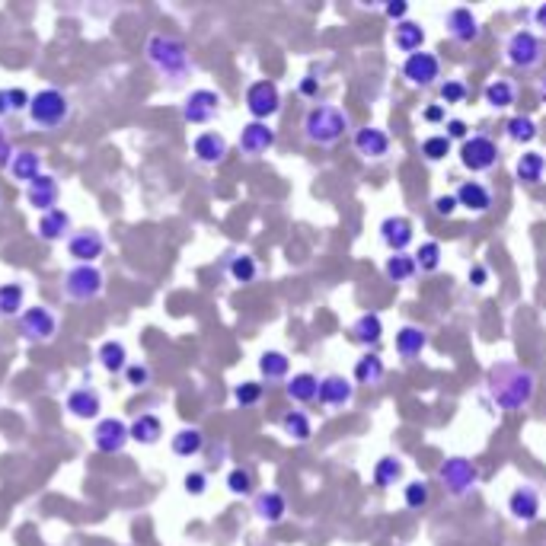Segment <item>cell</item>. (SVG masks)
Returning a JSON list of instances; mask_svg holds the SVG:
<instances>
[{
    "instance_id": "cell-1",
    "label": "cell",
    "mask_w": 546,
    "mask_h": 546,
    "mask_svg": "<svg viewBox=\"0 0 546 546\" xmlns=\"http://www.w3.org/2000/svg\"><path fill=\"white\" fill-rule=\"evenodd\" d=\"M485 396L505 412L527 410L537 396V374L515 361H499L485 374Z\"/></svg>"
},
{
    "instance_id": "cell-2",
    "label": "cell",
    "mask_w": 546,
    "mask_h": 546,
    "mask_svg": "<svg viewBox=\"0 0 546 546\" xmlns=\"http://www.w3.org/2000/svg\"><path fill=\"white\" fill-rule=\"evenodd\" d=\"M145 58L170 87H182L192 77V68H195V64H192L189 46L176 36H163V32L147 36Z\"/></svg>"
},
{
    "instance_id": "cell-3",
    "label": "cell",
    "mask_w": 546,
    "mask_h": 546,
    "mask_svg": "<svg viewBox=\"0 0 546 546\" xmlns=\"http://www.w3.org/2000/svg\"><path fill=\"white\" fill-rule=\"evenodd\" d=\"M349 128H352V115L342 106H333V103H317V106H310L307 115H303V137L319 147L339 145L342 137L349 135Z\"/></svg>"
},
{
    "instance_id": "cell-4",
    "label": "cell",
    "mask_w": 546,
    "mask_h": 546,
    "mask_svg": "<svg viewBox=\"0 0 546 546\" xmlns=\"http://www.w3.org/2000/svg\"><path fill=\"white\" fill-rule=\"evenodd\" d=\"M29 119L36 128H61L70 119V99L61 87H42L38 93H32L29 103Z\"/></svg>"
},
{
    "instance_id": "cell-5",
    "label": "cell",
    "mask_w": 546,
    "mask_h": 546,
    "mask_svg": "<svg viewBox=\"0 0 546 546\" xmlns=\"http://www.w3.org/2000/svg\"><path fill=\"white\" fill-rule=\"evenodd\" d=\"M438 483L451 499H467L479 483V467L467 457H448L438 467Z\"/></svg>"
},
{
    "instance_id": "cell-6",
    "label": "cell",
    "mask_w": 546,
    "mask_h": 546,
    "mask_svg": "<svg viewBox=\"0 0 546 546\" xmlns=\"http://www.w3.org/2000/svg\"><path fill=\"white\" fill-rule=\"evenodd\" d=\"M505 58L517 70H537L546 58V42L540 36H534L531 29H517L505 42Z\"/></svg>"
},
{
    "instance_id": "cell-7",
    "label": "cell",
    "mask_w": 546,
    "mask_h": 546,
    "mask_svg": "<svg viewBox=\"0 0 546 546\" xmlns=\"http://www.w3.org/2000/svg\"><path fill=\"white\" fill-rule=\"evenodd\" d=\"M460 163L470 173H489V170L499 167V145L485 135L467 137L460 145Z\"/></svg>"
},
{
    "instance_id": "cell-8",
    "label": "cell",
    "mask_w": 546,
    "mask_h": 546,
    "mask_svg": "<svg viewBox=\"0 0 546 546\" xmlns=\"http://www.w3.org/2000/svg\"><path fill=\"white\" fill-rule=\"evenodd\" d=\"M103 272H99L96 266H74L68 275H64V297L74 303H87L93 301V297H99V291H103Z\"/></svg>"
},
{
    "instance_id": "cell-9",
    "label": "cell",
    "mask_w": 546,
    "mask_h": 546,
    "mask_svg": "<svg viewBox=\"0 0 546 546\" xmlns=\"http://www.w3.org/2000/svg\"><path fill=\"white\" fill-rule=\"evenodd\" d=\"M246 109H250L252 121H269L278 115L281 109V93L272 80H256L246 87Z\"/></svg>"
},
{
    "instance_id": "cell-10",
    "label": "cell",
    "mask_w": 546,
    "mask_h": 546,
    "mask_svg": "<svg viewBox=\"0 0 546 546\" xmlns=\"http://www.w3.org/2000/svg\"><path fill=\"white\" fill-rule=\"evenodd\" d=\"M402 77H406L412 87H418V90H428V87H434V84H438V77H441L438 54H432V52L410 54V58L402 61Z\"/></svg>"
},
{
    "instance_id": "cell-11",
    "label": "cell",
    "mask_w": 546,
    "mask_h": 546,
    "mask_svg": "<svg viewBox=\"0 0 546 546\" xmlns=\"http://www.w3.org/2000/svg\"><path fill=\"white\" fill-rule=\"evenodd\" d=\"M220 115V93L218 90H192L182 103V119L189 125H208Z\"/></svg>"
},
{
    "instance_id": "cell-12",
    "label": "cell",
    "mask_w": 546,
    "mask_h": 546,
    "mask_svg": "<svg viewBox=\"0 0 546 546\" xmlns=\"http://www.w3.org/2000/svg\"><path fill=\"white\" fill-rule=\"evenodd\" d=\"M20 333L26 342H52L58 333V317L48 307H29L20 317Z\"/></svg>"
},
{
    "instance_id": "cell-13",
    "label": "cell",
    "mask_w": 546,
    "mask_h": 546,
    "mask_svg": "<svg viewBox=\"0 0 546 546\" xmlns=\"http://www.w3.org/2000/svg\"><path fill=\"white\" fill-rule=\"evenodd\" d=\"M68 252H70V259H77V266H93V262L106 252V240H103V234L93 228L74 230V234L68 236Z\"/></svg>"
},
{
    "instance_id": "cell-14",
    "label": "cell",
    "mask_w": 546,
    "mask_h": 546,
    "mask_svg": "<svg viewBox=\"0 0 546 546\" xmlns=\"http://www.w3.org/2000/svg\"><path fill=\"white\" fill-rule=\"evenodd\" d=\"M128 441H131V432L121 418H112V416L99 418L96 432H93V448H96L99 454H119Z\"/></svg>"
},
{
    "instance_id": "cell-15",
    "label": "cell",
    "mask_w": 546,
    "mask_h": 546,
    "mask_svg": "<svg viewBox=\"0 0 546 546\" xmlns=\"http://www.w3.org/2000/svg\"><path fill=\"white\" fill-rule=\"evenodd\" d=\"M444 26H448V36L460 46H470L483 36V26H479L476 13L470 7H451L448 16H444Z\"/></svg>"
},
{
    "instance_id": "cell-16",
    "label": "cell",
    "mask_w": 546,
    "mask_h": 546,
    "mask_svg": "<svg viewBox=\"0 0 546 546\" xmlns=\"http://www.w3.org/2000/svg\"><path fill=\"white\" fill-rule=\"evenodd\" d=\"M317 400L329 406V410H345L355 400V384L349 377H342V374H327V377H319Z\"/></svg>"
},
{
    "instance_id": "cell-17",
    "label": "cell",
    "mask_w": 546,
    "mask_h": 546,
    "mask_svg": "<svg viewBox=\"0 0 546 546\" xmlns=\"http://www.w3.org/2000/svg\"><path fill=\"white\" fill-rule=\"evenodd\" d=\"M26 202H29L36 211H54L58 208V202H61V186H58V179L54 176H48V173H42V176H36V179L26 186Z\"/></svg>"
},
{
    "instance_id": "cell-18",
    "label": "cell",
    "mask_w": 546,
    "mask_h": 546,
    "mask_svg": "<svg viewBox=\"0 0 546 546\" xmlns=\"http://www.w3.org/2000/svg\"><path fill=\"white\" fill-rule=\"evenodd\" d=\"M192 153L202 167H220L224 157H228V141L220 131H202V135L192 141Z\"/></svg>"
},
{
    "instance_id": "cell-19",
    "label": "cell",
    "mask_w": 546,
    "mask_h": 546,
    "mask_svg": "<svg viewBox=\"0 0 546 546\" xmlns=\"http://www.w3.org/2000/svg\"><path fill=\"white\" fill-rule=\"evenodd\" d=\"M275 147V128H269V121H250L240 131V151L246 157H262Z\"/></svg>"
},
{
    "instance_id": "cell-20",
    "label": "cell",
    "mask_w": 546,
    "mask_h": 546,
    "mask_svg": "<svg viewBox=\"0 0 546 546\" xmlns=\"http://www.w3.org/2000/svg\"><path fill=\"white\" fill-rule=\"evenodd\" d=\"M355 151L361 153L364 160H371V163H377V160H384L390 153V135L384 128H358L355 131Z\"/></svg>"
},
{
    "instance_id": "cell-21",
    "label": "cell",
    "mask_w": 546,
    "mask_h": 546,
    "mask_svg": "<svg viewBox=\"0 0 546 546\" xmlns=\"http://www.w3.org/2000/svg\"><path fill=\"white\" fill-rule=\"evenodd\" d=\"M509 511L515 521L534 524L540 517V492L534 485H517L515 492L509 495Z\"/></svg>"
},
{
    "instance_id": "cell-22",
    "label": "cell",
    "mask_w": 546,
    "mask_h": 546,
    "mask_svg": "<svg viewBox=\"0 0 546 546\" xmlns=\"http://www.w3.org/2000/svg\"><path fill=\"white\" fill-rule=\"evenodd\" d=\"M454 198H457V205L467 208L470 214H485L489 208H492V192L485 189L483 182H476V179L460 182V186H457V192H454Z\"/></svg>"
},
{
    "instance_id": "cell-23",
    "label": "cell",
    "mask_w": 546,
    "mask_h": 546,
    "mask_svg": "<svg viewBox=\"0 0 546 546\" xmlns=\"http://www.w3.org/2000/svg\"><path fill=\"white\" fill-rule=\"evenodd\" d=\"M64 410H68L74 418L90 422V418H96L99 410H103V400H99V393L93 387H74L68 396H64Z\"/></svg>"
},
{
    "instance_id": "cell-24",
    "label": "cell",
    "mask_w": 546,
    "mask_h": 546,
    "mask_svg": "<svg viewBox=\"0 0 546 546\" xmlns=\"http://www.w3.org/2000/svg\"><path fill=\"white\" fill-rule=\"evenodd\" d=\"M252 511H256V517L262 524H278V521H285V515H288V499H285L278 489H266V492H256Z\"/></svg>"
},
{
    "instance_id": "cell-25",
    "label": "cell",
    "mask_w": 546,
    "mask_h": 546,
    "mask_svg": "<svg viewBox=\"0 0 546 546\" xmlns=\"http://www.w3.org/2000/svg\"><path fill=\"white\" fill-rule=\"evenodd\" d=\"M425 349H428V333L422 327H416V323L400 327V333H396V355L402 361H416V358H422Z\"/></svg>"
},
{
    "instance_id": "cell-26",
    "label": "cell",
    "mask_w": 546,
    "mask_h": 546,
    "mask_svg": "<svg viewBox=\"0 0 546 546\" xmlns=\"http://www.w3.org/2000/svg\"><path fill=\"white\" fill-rule=\"evenodd\" d=\"M412 236L416 234H412V224L406 218H387L380 224V243H384L390 252H406Z\"/></svg>"
},
{
    "instance_id": "cell-27",
    "label": "cell",
    "mask_w": 546,
    "mask_h": 546,
    "mask_svg": "<svg viewBox=\"0 0 546 546\" xmlns=\"http://www.w3.org/2000/svg\"><path fill=\"white\" fill-rule=\"evenodd\" d=\"M352 342H358V345H364V349H374L380 339H384V319L377 317V313H361V317L352 323Z\"/></svg>"
},
{
    "instance_id": "cell-28",
    "label": "cell",
    "mask_w": 546,
    "mask_h": 546,
    "mask_svg": "<svg viewBox=\"0 0 546 546\" xmlns=\"http://www.w3.org/2000/svg\"><path fill=\"white\" fill-rule=\"evenodd\" d=\"M285 390H288V400L291 402H301V406H307V402H313L319 396V377L310 371H301V374H291V380L285 384Z\"/></svg>"
},
{
    "instance_id": "cell-29",
    "label": "cell",
    "mask_w": 546,
    "mask_h": 546,
    "mask_svg": "<svg viewBox=\"0 0 546 546\" xmlns=\"http://www.w3.org/2000/svg\"><path fill=\"white\" fill-rule=\"evenodd\" d=\"M38 236H42L46 243L68 240V236H70V218H68V211L54 208V211H46V214H42V218H38Z\"/></svg>"
},
{
    "instance_id": "cell-30",
    "label": "cell",
    "mask_w": 546,
    "mask_h": 546,
    "mask_svg": "<svg viewBox=\"0 0 546 546\" xmlns=\"http://www.w3.org/2000/svg\"><path fill=\"white\" fill-rule=\"evenodd\" d=\"M259 374H262V380L266 384H278V380H288L291 374V358L285 355V352H262L259 355Z\"/></svg>"
},
{
    "instance_id": "cell-31",
    "label": "cell",
    "mask_w": 546,
    "mask_h": 546,
    "mask_svg": "<svg viewBox=\"0 0 546 546\" xmlns=\"http://www.w3.org/2000/svg\"><path fill=\"white\" fill-rule=\"evenodd\" d=\"M7 170L16 182H26V186H29L36 176H42V153L38 151H16Z\"/></svg>"
},
{
    "instance_id": "cell-32",
    "label": "cell",
    "mask_w": 546,
    "mask_h": 546,
    "mask_svg": "<svg viewBox=\"0 0 546 546\" xmlns=\"http://www.w3.org/2000/svg\"><path fill=\"white\" fill-rule=\"evenodd\" d=\"M384 374H387V364H384V358H380L377 352H368V355L355 361V384L377 387L380 380H384Z\"/></svg>"
},
{
    "instance_id": "cell-33",
    "label": "cell",
    "mask_w": 546,
    "mask_h": 546,
    "mask_svg": "<svg viewBox=\"0 0 546 546\" xmlns=\"http://www.w3.org/2000/svg\"><path fill=\"white\" fill-rule=\"evenodd\" d=\"M131 432V441H137V444H157L160 438H163V422H160V416H151V412H145V416H137L135 422L128 425Z\"/></svg>"
},
{
    "instance_id": "cell-34",
    "label": "cell",
    "mask_w": 546,
    "mask_h": 546,
    "mask_svg": "<svg viewBox=\"0 0 546 546\" xmlns=\"http://www.w3.org/2000/svg\"><path fill=\"white\" fill-rule=\"evenodd\" d=\"M23 301H26L23 285L20 281H4L0 285V319L20 317L23 313Z\"/></svg>"
},
{
    "instance_id": "cell-35",
    "label": "cell",
    "mask_w": 546,
    "mask_h": 546,
    "mask_svg": "<svg viewBox=\"0 0 546 546\" xmlns=\"http://www.w3.org/2000/svg\"><path fill=\"white\" fill-rule=\"evenodd\" d=\"M393 42H396V48L400 52H406V58L410 54H416V52H422V46H425V29L418 23H396V32H393Z\"/></svg>"
},
{
    "instance_id": "cell-36",
    "label": "cell",
    "mask_w": 546,
    "mask_h": 546,
    "mask_svg": "<svg viewBox=\"0 0 546 546\" xmlns=\"http://www.w3.org/2000/svg\"><path fill=\"white\" fill-rule=\"evenodd\" d=\"M402 473H406V467H402L400 457H380L377 463H374V485L377 489H393L396 483L402 479Z\"/></svg>"
},
{
    "instance_id": "cell-37",
    "label": "cell",
    "mask_w": 546,
    "mask_h": 546,
    "mask_svg": "<svg viewBox=\"0 0 546 546\" xmlns=\"http://www.w3.org/2000/svg\"><path fill=\"white\" fill-rule=\"evenodd\" d=\"M416 272H418L416 256H406V252H393V256H387V262H384V275H387L393 285H406V281H412Z\"/></svg>"
},
{
    "instance_id": "cell-38",
    "label": "cell",
    "mask_w": 546,
    "mask_h": 546,
    "mask_svg": "<svg viewBox=\"0 0 546 546\" xmlns=\"http://www.w3.org/2000/svg\"><path fill=\"white\" fill-rule=\"evenodd\" d=\"M515 173H517V179H521L524 186H537V182L543 179V173H546V157H543V153H537V151L521 153Z\"/></svg>"
},
{
    "instance_id": "cell-39",
    "label": "cell",
    "mask_w": 546,
    "mask_h": 546,
    "mask_svg": "<svg viewBox=\"0 0 546 546\" xmlns=\"http://www.w3.org/2000/svg\"><path fill=\"white\" fill-rule=\"evenodd\" d=\"M281 428H285V434H288L291 441H297V444L310 441V434H313L310 416H307L303 410H288V412H285V416H281Z\"/></svg>"
},
{
    "instance_id": "cell-40",
    "label": "cell",
    "mask_w": 546,
    "mask_h": 546,
    "mask_svg": "<svg viewBox=\"0 0 546 546\" xmlns=\"http://www.w3.org/2000/svg\"><path fill=\"white\" fill-rule=\"evenodd\" d=\"M99 364H103L109 374H121L131 361H128L125 345H121V342H115V339H109V342H103V345H99Z\"/></svg>"
},
{
    "instance_id": "cell-41",
    "label": "cell",
    "mask_w": 546,
    "mask_h": 546,
    "mask_svg": "<svg viewBox=\"0 0 546 546\" xmlns=\"http://www.w3.org/2000/svg\"><path fill=\"white\" fill-rule=\"evenodd\" d=\"M170 448H173L176 457H195L198 451L205 448V434L198 432V428H179L170 441Z\"/></svg>"
},
{
    "instance_id": "cell-42",
    "label": "cell",
    "mask_w": 546,
    "mask_h": 546,
    "mask_svg": "<svg viewBox=\"0 0 546 546\" xmlns=\"http://www.w3.org/2000/svg\"><path fill=\"white\" fill-rule=\"evenodd\" d=\"M505 135H509V141H515V145H534L540 128L531 115H515V119H509V125H505Z\"/></svg>"
},
{
    "instance_id": "cell-43",
    "label": "cell",
    "mask_w": 546,
    "mask_h": 546,
    "mask_svg": "<svg viewBox=\"0 0 546 546\" xmlns=\"http://www.w3.org/2000/svg\"><path fill=\"white\" fill-rule=\"evenodd\" d=\"M29 103L32 96L23 90V87H4L0 90V121L7 119V115H16V112H29Z\"/></svg>"
},
{
    "instance_id": "cell-44",
    "label": "cell",
    "mask_w": 546,
    "mask_h": 546,
    "mask_svg": "<svg viewBox=\"0 0 546 546\" xmlns=\"http://www.w3.org/2000/svg\"><path fill=\"white\" fill-rule=\"evenodd\" d=\"M517 90L511 80H492V84L485 87V106L489 109H509L515 103Z\"/></svg>"
},
{
    "instance_id": "cell-45",
    "label": "cell",
    "mask_w": 546,
    "mask_h": 546,
    "mask_svg": "<svg viewBox=\"0 0 546 546\" xmlns=\"http://www.w3.org/2000/svg\"><path fill=\"white\" fill-rule=\"evenodd\" d=\"M402 501H406V509L410 511H422L428 501H432V485L425 483V479H412L406 489H402Z\"/></svg>"
},
{
    "instance_id": "cell-46",
    "label": "cell",
    "mask_w": 546,
    "mask_h": 546,
    "mask_svg": "<svg viewBox=\"0 0 546 546\" xmlns=\"http://www.w3.org/2000/svg\"><path fill=\"white\" fill-rule=\"evenodd\" d=\"M441 243H434V240H425V243H418V252H416V266H418V272H438L441 269Z\"/></svg>"
},
{
    "instance_id": "cell-47",
    "label": "cell",
    "mask_w": 546,
    "mask_h": 546,
    "mask_svg": "<svg viewBox=\"0 0 546 546\" xmlns=\"http://www.w3.org/2000/svg\"><path fill=\"white\" fill-rule=\"evenodd\" d=\"M230 278L236 281V285H250V281H256L259 275V266H256V259L246 256V252H240V256L230 259Z\"/></svg>"
},
{
    "instance_id": "cell-48",
    "label": "cell",
    "mask_w": 546,
    "mask_h": 546,
    "mask_svg": "<svg viewBox=\"0 0 546 546\" xmlns=\"http://www.w3.org/2000/svg\"><path fill=\"white\" fill-rule=\"evenodd\" d=\"M262 396H266V384H256V380H243V384H236V387H234V400H236V406H240V410L256 406Z\"/></svg>"
},
{
    "instance_id": "cell-49",
    "label": "cell",
    "mask_w": 546,
    "mask_h": 546,
    "mask_svg": "<svg viewBox=\"0 0 546 546\" xmlns=\"http://www.w3.org/2000/svg\"><path fill=\"white\" fill-rule=\"evenodd\" d=\"M418 153H422L428 163H441V160L448 157L451 153V137L448 135H432V137H425L422 147H418Z\"/></svg>"
},
{
    "instance_id": "cell-50",
    "label": "cell",
    "mask_w": 546,
    "mask_h": 546,
    "mask_svg": "<svg viewBox=\"0 0 546 546\" xmlns=\"http://www.w3.org/2000/svg\"><path fill=\"white\" fill-rule=\"evenodd\" d=\"M252 485H256V479H252V473L246 470V467H236V470L228 473V489L230 495H252Z\"/></svg>"
},
{
    "instance_id": "cell-51",
    "label": "cell",
    "mask_w": 546,
    "mask_h": 546,
    "mask_svg": "<svg viewBox=\"0 0 546 546\" xmlns=\"http://www.w3.org/2000/svg\"><path fill=\"white\" fill-rule=\"evenodd\" d=\"M438 96H441V106L463 103L467 99V84L463 80H444V84H438Z\"/></svg>"
},
{
    "instance_id": "cell-52",
    "label": "cell",
    "mask_w": 546,
    "mask_h": 546,
    "mask_svg": "<svg viewBox=\"0 0 546 546\" xmlns=\"http://www.w3.org/2000/svg\"><path fill=\"white\" fill-rule=\"evenodd\" d=\"M125 377H128L131 387L141 390L151 384V368H147V364H128V368H125Z\"/></svg>"
},
{
    "instance_id": "cell-53",
    "label": "cell",
    "mask_w": 546,
    "mask_h": 546,
    "mask_svg": "<svg viewBox=\"0 0 546 546\" xmlns=\"http://www.w3.org/2000/svg\"><path fill=\"white\" fill-rule=\"evenodd\" d=\"M182 485H186V492H189V495H205L208 492V473L192 470L189 476L182 479Z\"/></svg>"
},
{
    "instance_id": "cell-54",
    "label": "cell",
    "mask_w": 546,
    "mask_h": 546,
    "mask_svg": "<svg viewBox=\"0 0 546 546\" xmlns=\"http://www.w3.org/2000/svg\"><path fill=\"white\" fill-rule=\"evenodd\" d=\"M13 141H10L7 128L0 125V167H10V160H13Z\"/></svg>"
},
{
    "instance_id": "cell-55",
    "label": "cell",
    "mask_w": 546,
    "mask_h": 546,
    "mask_svg": "<svg viewBox=\"0 0 546 546\" xmlns=\"http://www.w3.org/2000/svg\"><path fill=\"white\" fill-rule=\"evenodd\" d=\"M384 13H387L390 20H400V23H406L410 4H406V0H390V4H384Z\"/></svg>"
},
{
    "instance_id": "cell-56",
    "label": "cell",
    "mask_w": 546,
    "mask_h": 546,
    "mask_svg": "<svg viewBox=\"0 0 546 546\" xmlns=\"http://www.w3.org/2000/svg\"><path fill=\"white\" fill-rule=\"evenodd\" d=\"M444 128H448L444 135H448L451 141H467V137H470V135H467V121H460V119H448V125H444Z\"/></svg>"
},
{
    "instance_id": "cell-57",
    "label": "cell",
    "mask_w": 546,
    "mask_h": 546,
    "mask_svg": "<svg viewBox=\"0 0 546 546\" xmlns=\"http://www.w3.org/2000/svg\"><path fill=\"white\" fill-rule=\"evenodd\" d=\"M319 90H323V87H319L317 77H303L301 84H297V93H301V96H307V99H317Z\"/></svg>"
},
{
    "instance_id": "cell-58",
    "label": "cell",
    "mask_w": 546,
    "mask_h": 546,
    "mask_svg": "<svg viewBox=\"0 0 546 546\" xmlns=\"http://www.w3.org/2000/svg\"><path fill=\"white\" fill-rule=\"evenodd\" d=\"M434 211H438L441 218H451V214L457 211V198L454 195H438L434 198Z\"/></svg>"
},
{
    "instance_id": "cell-59",
    "label": "cell",
    "mask_w": 546,
    "mask_h": 546,
    "mask_svg": "<svg viewBox=\"0 0 546 546\" xmlns=\"http://www.w3.org/2000/svg\"><path fill=\"white\" fill-rule=\"evenodd\" d=\"M422 119L425 121H444V106H441V103H432V106H425V112H422Z\"/></svg>"
},
{
    "instance_id": "cell-60",
    "label": "cell",
    "mask_w": 546,
    "mask_h": 546,
    "mask_svg": "<svg viewBox=\"0 0 546 546\" xmlns=\"http://www.w3.org/2000/svg\"><path fill=\"white\" fill-rule=\"evenodd\" d=\"M485 278H489V272H485V266H473L470 269V285L473 288H483Z\"/></svg>"
},
{
    "instance_id": "cell-61",
    "label": "cell",
    "mask_w": 546,
    "mask_h": 546,
    "mask_svg": "<svg viewBox=\"0 0 546 546\" xmlns=\"http://www.w3.org/2000/svg\"><path fill=\"white\" fill-rule=\"evenodd\" d=\"M534 23L540 26V32H546V4H540V7L534 10Z\"/></svg>"
},
{
    "instance_id": "cell-62",
    "label": "cell",
    "mask_w": 546,
    "mask_h": 546,
    "mask_svg": "<svg viewBox=\"0 0 546 546\" xmlns=\"http://www.w3.org/2000/svg\"><path fill=\"white\" fill-rule=\"evenodd\" d=\"M540 99H543V106H546V77L540 80Z\"/></svg>"
}]
</instances>
